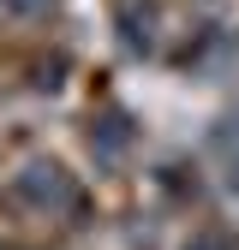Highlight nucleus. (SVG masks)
Here are the masks:
<instances>
[{
  "label": "nucleus",
  "instance_id": "obj_3",
  "mask_svg": "<svg viewBox=\"0 0 239 250\" xmlns=\"http://www.w3.org/2000/svg\"><path fill=\"white\" fill-rule=\"evenodd\" d=\"M114 24H120V42H126L132 54H149V30H156V18H149V6H138V0H114Z\"/></svg>",
  "mask_w": 239,
  "mask_h": 250
},
{
  "label": "nucleus",
  "instance_id": "obj_5",
  "mask_svg": "<svg viewBox=\"0 0 239 250\" xmlns=\"http://www.w3.org/2000/svg\"><path fill=\"white\" fill-rule=\"evenodd\" d=\"M186 250H221V238H215V232H197V238H191Z\"/></svg>",
  "mask_w": 239,
  "mask_h": 250
},
{
  "label": "nucleus",
  "instance_id": "obj_4",
  "mask_svg": "<svg viewBox=\"0 0 239 250\" xmlns=\"http://www.w3.org/2000/svg\"><path fill=\"white\" fill-rule=\"evenodd\" d=\"M0 6H6V12H18V18H42L54 0H0Z\"/></svg>",
  "mask_w": 239,
  "mask_h": 250
},
{
  "label": "nucleus",
  "instance_id": "obj_1",
  "mask_svg": "<svg viewBox=\"0 0 239 250\" xmlns=\"http://www.w3.org/2000/svg\"><path fill=\"white\" fill-rule=\"evenodd\" d=\"M12 191L30 203V208H72L78 203V185H72V173L66 167H60V161H30L18 179H12Z\"/></svg>",
  "mask_w": 239,
  "mask_h": 250
},
{
  "label": "nucleus",
  "instance_id": "obj_2",
  "mask_svg": "<svg viewBox=\"0 0 239 250\" xmlns=\"http://www.w3.org/2000/svg\"><path fill=\"white\" fill-rule=\"evenodd\" d=\"M132 149V119L126 113H96L90 119V155L96 161H120Z\"/></svg>",
  "mask_w": 239,
  "mask_h": 250
}]
</instances>
